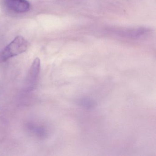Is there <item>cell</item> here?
I'll return each instance as SVG.
<instances>
[{
	"label": "cell",
	"instance_id": "obj_2",
	"mask_svg": "<svg viewBox=\"0 0 156 156\" xmlns=\"http://www.w3.org/2000/svg\"><path fill=\"white\" fill-rule=\"evenodd\" d=\"M41 70V61L36 58L33 62L27 76V82L29 87L33 88L37 83Z\"/></svg>",
	"mask_w": 156,
	"mask_h": 156
},
{
	"label": "cell",
	"instance_id": "obj_1",
	"mask_svg": "<svg viewBox=\"0 0 156 156\" xmlns=\"http://www.w3.org/2000/svg\"><path fill=\"white\" fill-rule=\"evenodd\" d=\"M28 47L27 41L22 36L16 37L0 53V62L24 52Z\"/></svg>",
	"mask_w": 156,
	"mask_h": 156
},
{
	"label": "cell",
	"instance_id": "obj_3",
	"mask_svg": "<svg viewBox=\"0 0 156 156\" xmlns=\"http://www.w3.org/2000/svg\"><path fill=\"white\" fill-rule=\"evenodd\" d=\"M7 4L12 10L20 13L27 12L30 8V3L26 0H8Z\"/></svg>",
	"mask_w": 156,
	"mask_h": 156
}]
</instances>
